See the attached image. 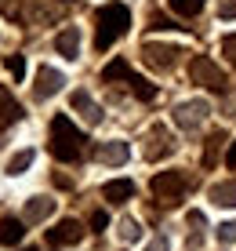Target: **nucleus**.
<instances>
[{"mask_svg": "<svg viewBox=\"0 0 236 251\" xmlns=\"http://www.w3.org/2000/svg\"><path fill=\"white\" fill-rule=\"evenodd\" d=\"M84 142H87L84 131H80V127H73V120H69L66 113H58L55 120H51V153H55L58 160H66V164L80 160Z\"/></svg>", "mask_w": 236, "mask_h": 251, "instance_id": "f257e3e1", "label": "nucleus"}, {"mask_svg": "<svg viewBox=\"0 0 236 251\" xmlns=\"http://www.w3.org/2000/svg\"><path fill=\"white\" fill-rule=\"evenodd\" d=\"M94 22H98L94 48L106 51V48H113V40H117V37H124V33L131 29V11H127L124 4H106V7H98Z\"/></svg>", "mask_w": 236, "mask_h": 251, "instance_id": "f03ea898", "label": "nucleus"}, {"mask_svg": "<svg viewBox=\"0 0 236 251\" xmlns=\"http://www.w3.org/2000/svg\"><path fill=\"white\" fill-rule=\"evenodd\" d=\"M149 189L164 204H174V201H182V193L189 189V175L186 171H160V175H153Z\"/></svg>", "mask_w": 236, "mask_h": 251, "instance_id": "7ed1b4c3", "label": "nucleus"}, {"mask_svg": "<svg viewBox=\"0 0 236 251\" xmlns=\"http://www.w3.org/2000/svg\"><path fill=\"white\" fill-rule=\"evenodd\" d=\"M189 76H193V84H200V88L225 91V73H222L218 62H211L207 55H196L193 62H189Z\"/></svg>", "mask_w": 236, "mask_h": 251, "instance_id": "20e7f679", "label": "nucleus"}, {"mask_svg": "<svg viewBox=\"0 0 236 251\" xmlns=\"http://www.w3.org/2000/svg\"><path fill=\"white\" fill-rule=\"evenodd\" d=\"M207 117H211V106H207L204 99H189V102H178V106H174V124L186 127V131L200 127Z\"/></svg>", "mask_w": 236, "mask_h": 251, "instance_id": "39448f33", "label": "nucleus"}, {"mask_svg": "<svg viewBox=\"0 0 236 251\" xmlns=\"http://www.w3.org/2000/svg\"><path fill=\"white\" fill-rule=\"evenodd\" d=\"M145 160H164V157H171L174 153V135L167 131L164 124H156L149 127V135H145Z\"/></svg>", "mask_w": 236, "mask_h": 251, "instance_id": "423d86ee", "label": "nucleus"}, {"mask_svg": "<svg viewBox=\"0 0 236 251\" xmlns=\"http://www.w3.org/2000/svg\"><path fill=\"white\" fill-rule=\"evenodd\" d=\"M84 240V226L76 219H62L58 226L47 229V244L51 248H69V244H80Z\"/></svg>", "mask_w": 236, "mask_h": 251, "instance_id": "0eeeda50", "label": "nucleus"}, {"mask_svg": "<svg viewBox=\"0 0 236 251\" xmlns=\"http://www.w3.org/2000/svg\"><path fill=\"white\" fill-rule=\"evenodd\" d=\"M178 55L182 51L174 44H142V58H145V66H153V69H171L178 62Z\"/></svg>", "mask_w": 236, "mask_h": 251, "instance_id": "6e6552de", "label": "nucleus"}, {"mask_svg": "<svg viewBox=\"0 0 236 251\" xmlns=\"http://www.w3.org/2000/svg\"><path fill=\"white\" fill-rule=\"evenodd\" d=\"M62 84H66V76L58 73V69H51V66H40V73H37V84H33V95H37V99H55V95L62 91Z\"/></svg>", "mask_w": 236, "mask_h": 251, "instance_id": "1a4fd4ad", "label": "nucleus"}, {"mask_svg": "<svg viewBox=\"0 0 236 251\" xmlns=\"http://www.w3.org/2000/svg\"><path fill=\"white\" fill-rule=\"evenodd\" d=\"M127 157H131V146L124 142V138H113V142H102V146H98V160H102V164L120 168Z\"/></svg>", "mask_w": 236, "mask_h": 251, "instance_id": "9d476101", "label": "nucleus"}, {"mask_svg": "<svg viewBox=\"0 0 236 251\" xmlns=\"http://www.w3.org/2000/svg\"><path fill=\"white\" fill-rule=\"evenodd\" d=\"M55 48H58V55H62V58H69V62H73V58L80 55V29H76V25L62 29V33L55 37Z\"/></svg>", "mask_w": 236, "mask_h": 251, "instance_id": "9b49d317", "label": "nucleus"}, {"mask_svg": "<svg viewBox=\"0 0 236 251\" xmlns=\"http://www.w3.org/2000/svg\"><path fill=\"white\" fill-rule=\"evenodd\" d=\"M51 215H55V201H51V197H33V201H25V215H22L25 222H44V219H51Z\"/></svg>", "mask_w": 236, "mask_h": 251, "instance_id": "f8f14e48", "label": "nucleus"}, {"mask_svg": "<svg viewBox=\"0 0 236 251\" xmlns=\"http://www.w3.org/2000/svg\"><path fill=\"white\" fill-rule=\"evenodd\" d=\"M19 117H22V106L15 102V95L7 88H0V127H11Z\"/></svg>", "mask_w": 236, "mask_h": 251, "instance_id": "ddd939ff", "label": "nucleus"}, {"mask_svg": "<svg viewBox=\"0 0 236 251\" xmlns=\"http://www.w3.org/2000/svg\"><path fill=\"white\" fill-rule=\"evenodd\" d=\"M102 197H106L109 204H127L131 197H135V182H127V178H117V182H106V189H102Z\"/></svg>", "mask_w": 236, "mask_h": 251, "instance_id": "4468645a", "label": "nucleus"}, {"mask_svg": "<svg viewBox=\"0 0 236 251\" xmlns=\"http://www.w3.org/2000/svg\"><path fill=\"white\" fill-rule=\"evenodd\" d=\"M73 109H80V117L87 120V124H98V120H102V109L91 102L87 91H73Z\"/></svg>", "mask_w": 236, "mask_h": 251, "instance_id": "2eb2a0df", "label": "nucleus"}, {"mask_svg": "<svg viewBox=\"0 0 236 251\" xmlns=\"http://www.w3.org/2000/svg\"><path fill=\"white\" fill-rule=\"evenodd\" d=\"M22 222L25 219H0V244H4V248H11V244H19V240H22Z\"/></svg>", "mask_w": 236, "mask_h": 251, "instance_id": "dca6fc26", "label": "nucleus"}, {"mask_svg": "<svg viewBox=\"0 0 236 251\" xmlns=\"http://www.w3.org/2000/svg\"><path fill=\"white\" fill-rule=\"evenodd\" d=\"M211 201L222 207H236V182H214L211 186Z\"/></svg>", "mask_w": 236, "mask_h": 251, "instance_id": "f3484780", "label": "nucleus"}, {"mask_svg": "<svg viewBox=\"0 0 236 251\" xmlns=\"http://www.w3.org/2000/svg\"><path fill=\"white\" fill-rule=\"evenodd\" d=\"M127 88L135 91L142 102H153V99H156V88H153L149 80H145V76H138V73H131V76H127Z\"/></svg>", "mask_w": 236, "mask_h": 251, "instance_id": "a211bd4d", "label": "nucleus"}, {"mask_svg": "<svg viewBox=\"0 0 236 251\" xmlns=\"http://www.w3.org/2000/svg\"><path fill=\"white\" fill-rule=\"evenodd\" d=\"M127 76H131V66L124 58H113V62L102 69V80H127Z\"/></svg>", "mask_w": 236, "mask_h": 251, "instance_id": "6ab92c4d", "label": "nucleus"}, {"mask_svg": "<svg viewBox=\"0 0 236 251\" xmlns=\"http://www.w3.org/2000/svg\"><path fill=\"white\" fill-rule=\"evenodd\" d=\"M171 11L182 15V19H193V15L204 11V0H171Z\"/></svg>", "mask_w": 236, "mask_h": 251, "instance_id": "aec40b11", "label": "nucleus"}, {"mask_svg": "<svg viewBox=\"0 0 236 251\" xmlns=\"http://www.w3.org/2000/svg\"><path fill=\"white\" fill-rule=\"evenodd\" d=\"M29 164H33V150H22V153H15V157L11 160H7V175H22V171L25 168H29Z\"/></svg>", "mask_w": 236, "mask_h": 251, "instance_id": "412c9836", "label": "nucleus"}, {"mask_svg": "<svg viewBox=\"0 0 236 251\" xmlns=\"http://www.w3.org/2000/svg\"><path fill=\"white\" fill-rule=\"evenodd\" d=\"M222 142H225V131H214L211 138H207V153H204L207 168H214V157H218V150H222Z\"/></svg>", "mask_w": 236, "mask_h": 251, "instance_id": "4be33fe9", "label": "nucleus"}, {"mask_svg": "<svg viewBox=\"0 0 236 251\" xmlns=\"http://www.w3.org/2000/svg\"><path fill=\"white\" fill-rule=\"evenodd\" d=\"M120 240H131V244L142 240V226H138L135 219H124V222H120Z\"/></svg>", "mask_w": 236, "mask_h": 251, "instance_id": "5701e85b", "label": "nucleus"}, {"mask_svg": "<svg viewBox=\"0 0 236 251\" xmlns=\"http://www.w3.org/2000/svg\"><path fill=\"white\" fill-rule=\"evenodd\" d=\"M4 69L15 76V80H22V76H25V58L22 55H7L4 58Z\"/></svg>", "mask_w": 236, "mask_h": 251, "instance_id": "b1692460", "label": "nucleus"}, {"mask_svg": "<svg viewBox=\"0 0 236 251\" xmlns=\"http://www.w3.org/2000/svg\"><path fill=\"white\" fill-rule=\"evenodd\" d=\"M233 240H236V219L218 226V244H233Z\"/></svg>", "mask_w": 236, "mask_h": 251, "instance_id": "393cba45", "label": "nucleus"}, {"mask_svg": "<svg viewBox=\"0 0 236 251\" xmlns=\"http://www.w3.org/2000/svg\"><path fill=\"white\" fill-rule=\"evenodd\" d=\"M91 226H94V233H102V229L109 226V215H106V211H94V215H91Z\"/></svg>", "mask_w": 236, "mask_h": 251, "instance_id": "a878e982", "label": "nucleus"}, {"mask_svg": "<svg viewBox=\"0 0 236 251\" xmlns=\"http://www.w3.org/2000/svg\"><path fill=\"white\" fill-rule=\"evenodd\" d=\"M218 15H222V19H236V0H222V4H218Z\"/></svg>", "mask_w": 236, "mask_h": 251, "instance_id": "bb28decb", "label": "nucleus"}, {"mask_svg": "<svg viewBox=\"0 0 236 251\" xmlns=\"http://www.w3.org/2000/svg\"><path fill=\"white\" fill-rule=\"evenodd\" d=\"M222 51L229 55V62L236 66V37H225V44H222Z\"/></svg>", "mask_w": 236, "mask_h": 251, "instance_id": "cd10ccee", "label": "nucleus"}, {"mask_svg": "<svg viewBox=\"0 0 236 251\" xmlns=\"http://www.w3.org/2000/svg\"><path fill=\"white\" fill-rule=\"evenodd\" d=\"M153 29H178L171 19H164V15H153Z\"/></svg>", "mask_w": 236, "mask_h": 251, "instance_id": "c85d7f7f", "label": "nucleus"}, {"mask_svg": "<svg viewBox=\"0 0 236 251\" xmlns=\"http://www.w3.org/2000/svg\"><path fill=\"white\" fill-rule=\"evenodd\" d=\"M145 251H171V244H167V237H156V240H153V244L145 248Z\"/></svg>", "mask_w": 236, "mask_h": 251, "instance_id": "c756f323", "label": "nucleus"}, {"mask_svg": "<svg viewBox=\"0 0 236 251\" xmlns=\"http://www.w3.org/2000/svg\"><path fill=\"white\" fill-rule=\"evenodd\" d=\"M225 164H229V168L236 171V142H229V157H225Z\"/></svg>", "mask_w": 236, "mask_h": 251, "instance_id": "7c9ffc66", "label": "nucleus"}]
</instances>
